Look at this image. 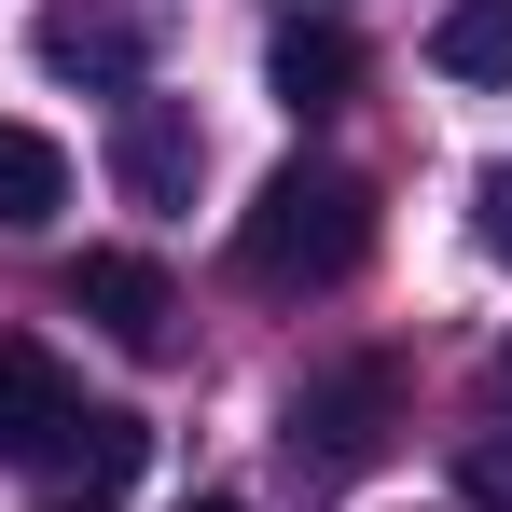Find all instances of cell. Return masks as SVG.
I'll use <instances>...</instances> for the list:
<instances>
[{"label": "cell", "instance_id": "5b68a950", "mask_svg": "<svg viewBox=\"0 0 512 512\" xmlns=\"http://www.w3.org/2000/svg\"><path fill=\"white\" fill-rule=\"evenodd\" d=\"M70 305H84L111 346H139V360H167V333H180L167 263H139V250H84V263H70Z\"/></svg>", "mask_w": 512, "mask_h": 512}, {"label": "cell", "instance_id": "30bf717a", "mask_svg": "<svg viewBox=\"0 0 512 512\" xmlns=\"http://www.w3.org/2000/svg\"><path fill=\"white\" fill-rule=\"evenodd\" d=\"M485 250H512V153L485 167Z\"/></svg>", "mask_w": 512, "mask_h": 512}, {"label": "cell", "instance_id": "8fae6325", "mask_svg": "<svg viewBox=\"0 0 512 512\" xmlns=\"http://www.w3.org/2000/svg\"><path fill=\"white\" fill-rule=\"evenodd\" d=\"M194 512H250V499H194Z\"/></svg>", "mask_w": 512, "mask_h": 512}, {"label": "cell", "instance_id": "52a82bcc", "mask_svg": "<svg viewBox=\"0 0 512 512\" xmlns=\"http://www.w3.org/2000/svg\"><path fill=\"white\" fill-rule=\"evenodd\" d=\"M263 84H277V111H346V97H360V28L291 14V28L263 42Z\"/></svg>", "mask_w": 512, "mask_h": 512}, {"label": "cell", "instance_id": "6da1fadb", "mask_svg": "<svg viewBox=\"0 0 512 512\" xmlns=\"http://www.w3.org/2000/svg\"><path fill=\"white\" fill-rule=\"evenodd\" d=\"M360 263H374V180L333 167V153H291L250 194V222H236V277L250 291H346Z\"/></svg>", "mask_w": 512, "mask_h": 512}, {"label": "cell", "instance_id": "7a4b0ae2", "mask_svg": "<svg viewBox=\"0 0 512 512\" xmlns=\"http://www.w3.org/2000/svg\"><path fill=\"white\" fill-rule=\"evenodd\" d=\"M0 457H14V471H70V485H125V471L153 457V429L125 416V402H84V388L56 374V346L0 333Z\"/></svg>", "mask_w": 512, "mask_h": 512}, {"label": "cell", "instance_id": "8992f818", "mask_svg": "<svg viewBox=\"0 0 512 512\" xmlns=\"http://www.w3.org/2000/svg\"><path fill=\"white\" fill-rule=\"evenodd\" d=\"M42 70H56V84H97V97H139L153 28L111 14V0H56V14H42Z\"/></svg>", "mask_w": 512, "mask_h": 512}, {"label": "cell", "instance_id": "4fadbf2b", "mask_svg": "<svg viewBox=\"0 0 512 512\" xmlns=\"http://www.w3.org/2000/svg\"><path fill=\"white\" fill-rule=\"evenodd\" d=\"M499 374H512V346H499Z\"/></svg>", "mask_w": 512, "mask_h": 512}, {"label": "cell", "instance_id": "3957f363", "mask_svg": "<svg viewBox=\"0 0 512 512\" xmlns=\"http://www.w3.org/2000/svg\"><path fill=\"white\" fill-rule=\"evenodd\" d=\"M388 429H402V360H333V374H305L291 388V471L305 485H346V471H374L388 457Z\"/></svg>", "mask_w": 512, "mask_h": 512}, {"label": "cell", "instance_id": "277c9868", "mask_svg": "<svg viewBox=\"0 0 512 512\" xmlns=\"http://www.w3.org/2000/svg\"><path fill=\"white\" fill-rule=\"evenodd\" d=\"M194 167H208V125H194L180 97H125V125H111V180H125L139 208H194Z\"/></svg>", "mask_w": 512, "mask_h": 512}, {"label": "cell", "instance_id": "7c38bea8", "mask_svg": "<svg viewBox=\"0 0 512 512\" xmlns=\"http://www.w3.org/2000/svg\"><path fill=\"white\" fill-rule=\"evenodd\" d=\"M56 512H97V499H56Z\"/></svg>", "mask_w": 512, "mask_h": 512}, {"label": "cell", "instance_id": "9c48e42d", "mask_svg": "<svg viewBox=\"0 0 512 512\" xmlns=\"http://www.w3.org/2000/svg\"><path fill=\"white\" fill-rule=\"evenodd\" d=\"M429 56H443L457 84H512V0H443Z\"/></svg>", "mask_w": 512, "mask_h": 512}, {"label": "cell", "instance_id": "ba28073f", "mask_svg": "<svg viewBox=\"0 0 512 512\" xmlns=\"http://www.w3.org/2000/svg\"><path fill=\"white\" fill-rule=\"evenodd\" d=\"M56 208H70V153L42 125H0V236H42Z\"/></svg>", "mask_w": 512, "mask_h": 512}]
</instances>
